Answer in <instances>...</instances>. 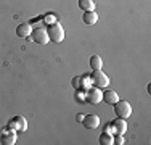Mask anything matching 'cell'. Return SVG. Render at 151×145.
I'll return each instance as SVG.
<instances>
[{
  "mask_svg": "<svg viewBox=\"0 0 151 145\" xmlns=\"http://www.w3.org/2000/svg\"><path fill=\"white\" fill-rule=\"evenodd\" d=\"M79 90H82V92H77V94H76V99L81 100V102H85V90H84V89H79Z\"/></svg>",
  "mask_w": 151,
  "mask_h": 145,
  "instance_id": "obj_18",
  "label": "cell"
},
{
  "mask_svg": "<svg viewBox=\"0 0 151 145\" xmlns=\"http://www.w3.org/2000/svg\"><path fill=\"white\" fill-rule=\"evenodd\" d=\"M117 100H119V95H117L116 90H105V92H103V100L101 102H105L108 105H114Z\"/></svg>",
  "mask_w": 151,
  "mask_h": 145,
  "instance_id": "obj_12",
  "label": "cell"
},
{
  "mask_svg": "<svg viewBox=\"0 0 151 145\" xmlns=\"http://www.w3.org/2000/svg\"><path fill=\"white\" fill-rule=\"evenodd\" d=\"M6 128L12 129V130H16V132H26V130H27V121H26L24 116L18 115L13 119H10Z\"/></svg>",
  "mask_w": 151,
  "mask_h": 145,
  "instance_id": "obj_4",
  "label": "cell"
},
{
  "mask_svg": "<svg viewBox=\"0 0 151 145\" xmlns=\"http://www.w3.org/2000/svg\"><path fill=\"white\" fill-rule=\"evenodd\" d=\"M101 100H103V92L98 87L93 86V87L85 89V102H88V103H92V105H98Z\"/></svg>",
  "mask_w": 151,
  "mask_h": 145,
  "instance_id": "obj_6",
  "label": "cell"
},
{
  "mask_svg": "<svg viewBox=\"0 0 151 145\" xmlns=\"http://www.w3.org/2000/svg\"><path fill=\"white\" fill-rule=\"evenodd\" d=\"M82 21H84V24H87V26H95V24L98 23V13H96L95 10H93V12H84Z\"/></svg>",
  "mask_w": 151,
  "mask_h": 145,
  "instance_id": "obj_11",
  "label": "cell"
},
{
  "mask_svg": "<svg viewBox=\"0 0 151 145\" xmlns=\"http://www.w3.org/2000/svg\"><path fill=\"white\" fill-rule=\"evenodd\" d=\"M73 87L76 90L81 89V78H79V76H74V78H73Z\"/></svg>",
  "mask_w": 151,
  "mask_h": 145,
  "instance_id": "obj_17",
  "label": "cell"
},
{
  "mask_svg": "<svg viewBox=\"0 0 151 145\" xmlns=\"http://www.w3.org/2000/svg\"><path fill=\"white\" fill-rule=\"evenodd\" d=\"M90 68H92L93 71L101 70V68H103V60H101V57H100V55H92V57H90Z\"/></svg>",
  "mask_w": 151,
  "mask_h": 145,
  "instance_id": "obj_15",
  "label": "cell"
},
{
  "mask_svg": "<svg viewBox=\"0 0 151 145\" xmlns=\"http://www.w3.org/2000/svg\"><path fill=\"white\" fill-rule=\"evenodd\" d=\"M84 113H77V115H76V121H77V123H82V119H84Z\"/></svg>",
  "mask_w": 151,
  "mask_h": 145,
  "instance_id": "obj_20",
  "label": "cell"
},
{
  "mask_svg": "<svg viewBox=\"0 0 151 145\" xmlns=\"http://www.w3.org/2000/svg\"><path fill=\"white\" fill-rule=\"evenodd\" d=\"M82 124L85 129H96L100 126V118L96 115H85L82 119Z\"/></svg>",
  "mask_w": 151,
  "mask_h": 145,
  "instance_id": "obj_8",
  "label": "cell"
},
{
  "mask_svg": "<svg viewBox=\"0 0 151 145\" xmlns=\"http://www.w3.org/2000/svg\"><path fill=\"white\" fill-rule=\"evenodd\" d=\"M90 78H92L93 86L98 87V89H103V87H108V86H109V78H108L106 72H103V70L93 71V74L90 76Z\"/></svg>",
  "mask_w": 151,
  "mask_h": 145,
  "instance_id": "obj_5",
  "label": "cell"
},
{
  "mask_svg": "<svg viewBox=\"0 0 151 145\" xmlns=\"http://www.w3.org/2000/svg\"><path fill=\"white\" fill-rule=\"evenodd\" d=\"M31 32H32V28L29 23H21L16 26V36L21 39H27L31 36Z\"/></svg>",
  "mask_w": 151,
  "mask_h": 145,
  "instance_id": "obj_10",
  "label": "cell"
},
{
  "mask_svg": "<svg viewBox=\"0 0 151 145\" xmlns=\"http://www.w3.org/2000/svg\"><path fill=\"white\" fill-rule=\"evenodd\" d=\"M105 132L114 134V128H113V124H111V123H108V124H106V128H105Z\"/></svg>",
  "mask_w": 151,
  "mask_h": 145,
  "instance_id": "obj_19",
  "label": "cell"
},
{
  "mask_svg": "<svg viewBox=\"0 0 151 145\" xmlns=\"http://www.w3.org/2000/svg\"><path fill=\"white\" fill-rule=\"evenodd\" d=\"M77 7L82 12H93L95 10V2L93 0H77Z\"/></svg>",
  "mask_w": 151,
  "mask_h": 145,
  "instance_id": "obj_13",
  "label": "cell"
},
{
  "mask_svg": "<svg viewBox=\"0 0 151 145\" xmlns=\"http://www.w3.org/2000/svg\"><path fill=\"white\" fill-rule=\"evenodd\" d=\"M0 142L3 145H15L16 144V130L5 128L2 130V134H0Z\"/></svg>",
  "mask_w": 151,
  "mask_h": 145,
  "instance_id": "obj_7",
  "label": "cell"
},
{
  "mask_svg": "<svg viewBox=\"0 0 151 145\" xmlns=\"http://www.w3.org/2000/svg\"><path fill=\"white\" fill-rule=\"evenodd\" d=\"M113 107H114V115H116L117 118L127 119L129 116L132 115V105L129 103L127 100H117Z\"/></svg>",
  "mask_w": 151,
  "mask_h": 145,
  "instance_id": "obj_2",
  "label": "cell"
},
{
  "mask_svg": "<svg viewBox=\"0 0 151 145\" xmlns=\"http://www.w3.org/2000/svg\"><path fill=\"white\" fill-rule=\"evenodd\" d=\"M111 124L114 128V134H122L124 136L127 132V123H125L124 118H116L114 121H111Z\"/></svg>",
  "mask_w": 151,
  "mask_h": 145,
  "instance_id": "obj_9",
  "label": "cell"
},
{
  "mask_svg": "<svg viewBox=\"0 0 151 145\" xmlns=\"http://www.w3.org/2000/svg\"><path fill=\"white\" fill-rule=\"evenodd\" d=\"M113 136L114 134H109V132H105V130H103V132L100 134V137H98V142L101 145H114Z\"/></svg>",
  "mask_w": 151,
  "mask_h": 145,
  "instance_id": "obj_14",
  "label": "cell"
},
{
  "mask_svg": "<svg viewBox=\"0 0 151 145\" xmlns=\"http://www.w3.org/2000/svg\"><path fill=\"white\" fill-rule=\"evenodd\" d=\"M47 32H48V39L52 42L60 44V42L64 41V29H63V26H61L60 23H56V21L52 23V24H48Z\"/></svg>",
  "mask_w": 151,
  "mask_h": 145,
  "instance_id": "obj_1",
  "label": "cell"
},
{
  "mask_svg": "<svg viewBox=\"0 0 151 145\" xmlns=\"http://www.w3.org/2000/svg\"><path fill=\"white\" fill-rule=\"evenodd\" d=\"M113 140H114V144H116V145H122V144H124V136H122V134H114Z\"/></svg>",
  "mask_w": 151,
  "mask_h": 145,
  "instance_id": "obj_16",
  "label": "cell"
},
{
  "mask_svg": "<svg viewBox=\"0 0 151 145\" xmlns=\"http://www.w3.org/2000/svg\"><path fill=\"white\" fill-rule=\"evenodd\" d=\"M29 39H31L32 42L39 44V45H47V44L50 42V39H48V32H47V29H45V28L32 29V32H31Z\"/></svg>",
  "mask_w": 151,
  "mask_h": 145,
  "instance_id": "obj_3",
  "label": "cell"
}]
</instances>
